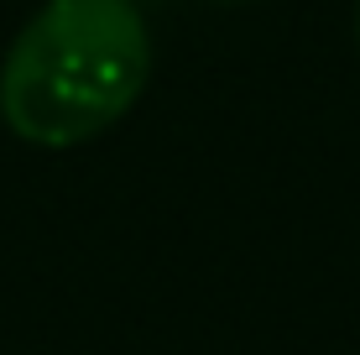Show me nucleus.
Masks as SVG:
<instances>
[{
    "mask_svg": "<svg viewBox=\"0 0 360 355\" xmlns=\"http://www.w3.org/2000/svg\"><path fill=\"white\" fill-rule=\"evenodd\" d=\"M219 6H240V0H219Z\"/></svg>",
    "mask_w": 360,
    "mask_h": 355,
    "instance_id": "7ed1b4c3",
    "label": "nucleus"
},
{
    "mask_svg": "<svg viewBox=\"0 0 360 355\" xmlns=\"http://www.w3.org/2000/svg\"><path fill=\"white\" fill-rule=\"evenodd\" d=\"M146 79L152 32L131 0H47L0 63V120L11 136L63 152L115 126Z\"/></svg>",
    "mask_w": 360,
    "mask_h": 355,
    "instance_id": "f257e3e1",
    "label": "nucleus"
},
{
    "mask_svg": "<svg viewBox=\"0 0 360 355\" xmlns=\"http://www.w3.org/2000/svg\"><path fill=\"white\" fill-rule=\"evenodd\" d=\"M355 37H360V11H355Z\"/></svg>",
    "mask_w": 360,
    "mask_h": 355,
    "instance_id": "f03ea898",
    "label": "nucleus"
}]
</instances>
